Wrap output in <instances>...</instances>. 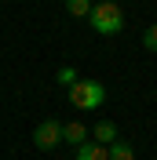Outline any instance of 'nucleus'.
<instances>
[{
  "label": "nucleus",
  "mask_w": 157,
  "mask_h": 160,
  "mask_svg": "<svg viewBox=\"0 0 157 160\" xmlns=\"http://www.w3.org/2000/svg\"><path fill=\"white\" fill-rule=\"evenodd\" d=\"M66 11L73 15V18H88V11H91V0H66Z\"/></svg>",
  "instance_id": "obj_8"
},
{
  "label": "nucleus",
  "mask_w": 157,
  "mask_h": 160,
  "mask_svg": "<svg viewBox=\"0 0 157 160\" xmlns=\"http://www.w3.org/2000/svg\"><path fill=\"white\" fill-rule=\"evenodd\" d=\"M77 160H110V153H106V146H99V142H80L77 146Z\"/></svg>",
  "instance_id": "obj_6"
},
{
  "label": "nucleus",
  "mask_w": 157,
  "mask_h": 160,
  "mask_svg": "<svg viewBox=\"0 0 157 160\" xmlns=\"http://www.w3.org/2000/svg\"><path fill=\"white\" fill-rule=\"evenodd\" d=\"M59 142H62V124L59 120H40L33 128V146L37 149H55Z\"/></svg>",
  "instance_id": "obj_3"
},
{
  "label": "nucleus",
  "mask_w": 157,
  "mask_h": 160,
  "mask_svg": "<svg viewBox=\"0 0 157 160\" xmlns=\"http://www.w3.org/2000/svg\"><path fill=\"white\" fill-rule=\"evenodd\" d=\"M99 4H117V0H99Z\"/></svg>",
  "instance_id": "obj_11"
},
{
  "label": "nucleus",
  "mask_w": 157,
  "mask_h": 160,
  "mask_svg": "<svg viewBox=\"0 0 157 160\" xmlns=\"http://www.w3.org/2000/svg\"><path fill=\"white\" fill-rule=\"evenodd\" d=\"M69 102H73L77 109H99V106L106 102V88H102L99 80H77V84L69 88Z\"/></svg>",
  "instance_id": "obj_2"
},
{
  "label": "nucleus",
  "mask_w": 157,
  "mask_h": 160,
  "mask_svg": "<svg viewBox=\"0 0 157 160\" xmlns=\"http://www.w3.org/2000/svg\"><path fill=\"white\" fill-rule=\"evenodd\" d=\"M106 153H110V160H135V149H132L124 138L110 142V146H106Z\"/></svg>",
  "instance_id": "obj_7"
},
{
  "label": "nucleus",
  "mask_w": 157,
  "mask_h": 160,
  "mask_svg": "<svg viewBox=\"0 0 157 160\" xmlns=\"http://www.w3.org/2000/svg\"><path fill=\"white\" fill-rule=\"evenodd\" d=\"M59 84H62V88H73V84H77V69L62 66V69H59Z\"/></svg>",
  "instance_id": "obj_10"
},
{
  "label": "nucleus",
  "mask_w": 157,
  "mask_h": 160,
  "mask_svg": "<svg viewBox=\"0 0 157 160\" xmlns=\"http://www.w3.org/2000/svg\"><path fill=\"white\" fill-rule=\"evenodd\" d=\"M88 22H91V29L102 33V37H117V33L124 29V11H121L117 4H91Z\"/></svg>",
  "instance_id": "obj_1"
},
{
  "label": "nucleus",
  "mask_w": 157,
  "mask_h": 160,
  "mask_svg": "<svg viewBox=\"0 0 157 160\" xmlns=\"http://www.w3.org/2000/svg\"><path fill=\"white\" fill-rule=\"evenodd\" d=\"M91 142H99V146L117 142V124H113V120H99V124H91Z\"/></svg>",
  "instance_id": "obj_4"
},
{
  "label": "nucleus",
  "mask_w": 157,
  "mask_h": 160,
  "mask_svg": "<svg viewBox=\"0 0 157 160\" xmlns=\"http://www.w3.org/2000/svg\"><path fill=\"white\" fill-rule=\"evenodd\" d=\"M143 48L157 55V22H154V26H146V33H143Z\"/></svg>",
  "instance_id": "obj_9"
},
{
  "label": "nucleus",
  "mask_w": 157,
  "mask_h": 160,
  "mask_svg": "<svg viewBox=\"0 0 157 160\" xmlns=\"http://www.w3.org/2000/svg\"><path fill=\"white\" fill-rule=\"evenodd\" d=\"M62 142H69V146L88 142V124H80V120H69V124H62Z\"/></svg>",
  "instance_id": "obj_5"
}]
</instances>
